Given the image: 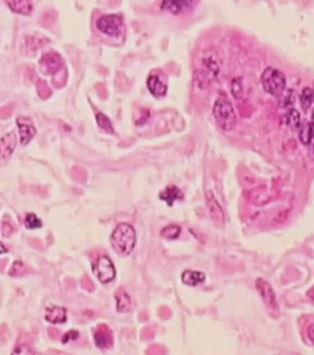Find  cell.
I'll return each instance as SVG.
<instances>
[{"label":"cell","instance_id":"6da1fadb","mask_svg":"<svg viewBox=\"0 0 314 355\" xmlns=\"http://www.w3.org/2000/svg\"><path fill=\"white\" fill-rule=\"evenodd\" d=\"M111 245L113 249L120 255H129L136 244V233L130 224H120L111 235Z\"/></svg>","mask_w":314,"mask_h":355},{"label":"cell","instance_id":"7a4b0ae2","mask_svg":"<svg viewBox=\"0 0 314 355\" xmlns=\"http://www.w3.org/2000/svg\"><path fill=\"white\" fill-rule=\"evenodd\" d=\"M216 122L225 131H231L236 125V114L231 102L226 99H218L213 107Z\"/></svg>","mask_w":314,"mask_h":355},{"label":"cell","instance_id":"3957f363","mask_svg":"<svg viewBox=\"0 0 314 355\" xmlns=\"http://www.w3.org/2000/svg\"><path fill=\"white\" fill-rule=\"evenodd\" d=\"M261 81L265 91L272 96L278 97L285 91L286 85L285 76L276 68H266L262 73Z\"/></svg>","mask_w":314,"mask_h":355},{"label":"cell","instance_id":"277c9868","mask_svg":"<svg viewBox=\"0 0 314 355\" xmlns=\"http://www.w3.org/2000/svg\"><path fill=\"white\" fill-rule=\"evenodd\" d=\"M96 26L104 34L111 37H116L122 32L124 22L120 15L106 14L98 19Z\"/></svg>","mask_w":314,"mask_h":355},{"label":"cell","instance_id":"5b68a950","mask_svg":"<svg viewBox=\"0 0 314 355\" xmlns=\"http://www.w3.org/2000/svg\"><path fill=\"white\" fill-rule=\"evenodd\" d=\"M93 270L98 279L104 284L111 282L116 277V269L107 256H101L94 265Z\"/></svg>","mask_w":314,"mask_h":355},{"label":"cell","instance_id":"8992f818","mask_svg":"<svg viewBox=\"0 0 314 355\" xmlns=\"http://www.w3.org/2000/svg\"><path fill=\"white\" fill-rule=\"evenodd\" d=\"M256 288L258 289V291L267 307L273 311H278V303L276 301V294L270 284L263 279H258L256 281Z\"/></svg>","mask_w":314,"mask_h":355},{"label":"cell","instance_id":"52a82bcc","mask_svg":"<svg viewBox=\"0 0 314 355\" xmlns=\"http://www.w3.org/2000/svg\"><path fill=\"white\" fill-rule=\"evenodd\" d=\"M40 65L45 73H54L62 68L63 60L58 53L48 52L41 58Z\"/></svg>","mask_w":314,"mask_h":355},{"label":"cell","instance_id":"ba28073f","mask_svg":"<svg viewBox=\"0 0 314 355\" xmlns=\"http://www.w3.org/2000/svg\"><path fill=\"white\" fill-rule=\"evenodd\" d=\"M94 339L99 348H108L113 344V334L107 325H99L95 328Z\"/></svg>","mask_w":314,"mask_h":355},{"label":"cell","instance_id":"9c48e42d","mask_svg":"<svg viewBox=\"0 0 314 355\" xmlns=\"http://www.w3.org/2000/svg\"><path fill=\"white\" fill-rule=\"evenodd\" d=\"M17 123H18V126L19 128L21 143L23 145H26L35 136L36 129L32 125V123L30 122V120L28 119H18Z\"/></svg>","mask_w":314,"mask_h":355},{"label":"cell","instance_id":"30bf717a","mask_svg":"<svg viewBox=\"0 0 314 355\" xmlns=\"http://www.w3.org/2000/svg\"><path fill=\"white\" fill-rule=\"evenodd\" d=\"M147 83L151 93L157 97L165 95L167 91V86L160 79L158 75L152 73L147 78Z\"/></svg>","mask_w":314,"mask_h":355},{"label":"cell","instance_id":"8fae6325","mask_svg":"<svg viewBox=\"0 0 314 355\" xmlns=\"http://www.w3.org/2000/svg\"><path fill=\"white\" fill-rule=\"evenodd\" d=\"M206 201H207L208 209H209L213 220L217 224H223L224 223V212H223L222 206H220V204L215 199L214 195L213 193L208 195L206 197Z\"/></svg>","mask_w":314,"mask_h":355},{"label":"cell","instance_id":"7c38bea8","mask_svg":"<svg viewBox=\"0 0 314 355\" xmlns=\"http://www.w3.org/2000/svg\"><path fill=\"white\" fill-rule=\"evenodd\" d=\"M194 5L193 1H164L161 4V9L171 12L173 14H180L182 12L189 10Z\"/></svg>","mask_w":314,"mask_h":355},{"label":"cell","instance_id":"4fadbf2b","mask_svg":"<svg viewBox=\"0 0 314 355\" xmlns=\"http://www.w3.org/2000/svg\"><path fill=\"white\" fill-rule=\"evenodd\" d=\"M45 319L51 323H63L67 320V310L57 306L46 308Z\"/></svg>","mask_w":314,"mask_h":355},{"label":"cell","instance_id":"5bb4252c","mask_svg":"<svg viewBox=\"0 0 314 355\" xmlns=\"http://www.w3.org/2000/svg\"><path fill=\"white\" fill-rule=\"evenodd\" d=\"M17 139L14 132L6 134L1 140V157L6 159L11 156L16 147Z\"/></svg>","mask_w":314,"mask_h":355},{"label":"cell","instance_id":"9a60e30c","mask_svg":"<svg viewBox=\"0 0 314 355\" xmlns=\"http://www.w3.org/2000/svg\"><path fill=\"white\" fill-rule=\"evenodd\" d=\"M161 199L167 202L169 206H172L174 201L183 198V193L176 186H169L160 194Z\"/></svg>","mask_w":314,"mask_h":355},{"label":"cell","instance_id":"2e32d148","mask_svg":"<svg viewBox=\"0 0 314 355\" xmlns=\"http://www.w3.org/2000/svg\"><path fill=\"white\" fill-rule=\"evenodd\" d=\"M205 279H206L205 274L200 272H193L190 270H187L182 275V281L185 285L189 286H196L204 282Z\"/></svg>","mask_w":314,"mask_h":355},{"label":"cell","instance_id":"e0dca14e","mask_svg":"<svg viewBox=\"0 0 314 355\" xmlns=\"http://www.w3.org/2000/svg\"><path fill=\"white\" fill-rule=\"evenodd\" d=\"M116 299L117 300V309L120 312H126L130 309L131 300L129 294H127L123 288H120L116 293Z\"/></svg>","mask_w":314,"mask_h":355},{"label":"cell","instance_id":"ac0fdd59","mask_svg":"<svg viewBox=\"0 0 314 355\" xmlns=\"http://www.w3.org/2000/svg\"><path fill=\"white\" fill-rule=\"evenodd\" d=\"M6 3L11 10L21 14H29L33 9L32 3L27 0H23V1L10 0V1H6Z\"/></svg>","mask_w":314,"mask_h":355},{"label":"cell","instance_id":"d6986e66","mask_svg":"<svg viewBox=\"0 0 314 355\" xmlns=\"http://www.w3.org/2000/svg\"><path fill=\"white\" fill-rule=\"evenodd\" d=\"M299 128H300V130H299L298 136H299L301 143H303V145H308L311 143L312 137H313L312 125L309 123L306 122L300 125Z\"/></svg>","mask_w":314,"mask_h":355},{"label":"cell","instance_id":"ffe728a7","mask_svg":"<svg viewBox=\"0 0 314 355\" xmlns=\"http://www.w3.org/2000/svg\"><path fill=\"white\" fill-rule=\"evenodd\" d=\"M285 120L286 125L291 129H297L300 127V116L296 109H290L286 113Z\"/></svg>","mask_w":314,"mask_h":355},{"label":"cell","instance_id":"44dd1931","mask_svg":"<svg viewBox=\"0 0 314 355\" xmlns=\"http://www.w3.org/2000/svg\"><path fill=\"white\" fill-rule=\"evenodd\" d=\"M314 99V91L310 87H305L300 95V103L303 110H307L312 105Z\"/></svg>","mask_w":314,"mask_h":355},{"label":"cell","instance_id":"7402d4cb","mask_svg":"<svg viewBox=\"0 0 314 355\" xmlns=\"http://www.w3.org/2000/svg\"><path fill=\"white\" fill-rule=\"evenodd\" d=\"M180 232L181 229L179 226H177V225H169V226H166L165 228H163L162 231H161V234L165 239L174 240V239H177V238L179 237Z\"/></svg>","mask_w":314,"mask_h":355},{"label":"cell","instance_id":"603a6c76","mask_svg":"<svg viewBox=\"0 0 314 355\" xmlns=\"http://www.w3.org/2000/svg\"><path fill=\"white\" fill-rule=\"evenodd\" d=\"M27 267L21 262H15L12 267L11 271L9 272V275L14 277H18V276H23V275L27 274Z\"/></svg>","mask_w":314,"mask_h":355},{"label":"cell","instance_id":"cb8c5ba5","mask_svg":"<svg viewBox=\"0 0 314 355\" xmlns=\"http://www.w3.org/2000/svg\"><path fill=\"white\" fill-rule=\"evenodd\" d=\"M96 120H97L99 127L104 129L106 131L109 132V133H113V127H112L111 120H109L108 117H107L103 113H99L96 115Z\"/></svg>","mask_w":314,"mask_h":355},{"label":"cell","instance_id":"d4e9b609","mask_svg":"<svg viewBox=\"0 0 314 355\" xmlns=\"http://www.w3.org/2000/svg\"><path fill=\"white\" fill-rule=\"evenodd\" d=\"M25 225L27 228H41V221L34 214H28L25 219Z\"/></svg>","mask_w":314,"mask_h":355},{"label":"cell","instance_id":"484cf974","mask_svg":"<svg viewBox=\"0 0 314 355\" xmlns=\"http://www.w3.org/2000/svg\"><path fill=\"white\" fill-rule=\"evenodd\" d=\"M13 353L14 354H32V353H35V352L32 350V348H30L29 346L27 344H21L14 349Z\"/></svg>","mask_w":314,"mask_h":355},{"label":"cell","instance_id":"4316f807","mask_svg":"<svg viewBox=\"0 0 314 355\" xmlns=\"http://www.w3.org/2000/svg\"><path fill=\"white\" fill-rule=\"evenodd\" d=\"M81 287L83 288L84 290H86V291L92 292L95 290V285L87 276L82 277L81 281Z\"/></svg>","mask_w":314,"mask_h":355},{"label":"cell","instance_id":"83f0119b","mask_svg":"<svg viewBox=\"0 0 314 355\" xmlns=\"http://www.w3.org/2000/svg\"><path fill=\"white\" fill-rule=\"evenodd\" d=\"M78 335H79V334H78V332L76 331V330H70V331H68V332L63 337V344H66V343H68V342L70 341V340H74V339H77V337H78Z\"/></svg>","mask_w":314,"mask_h":355},{"label":"cell","instance_id":"f1b7e54d","mask_svg":"<svg viewBox=\"0 0 314 355\" xmlns=\"http://www.w3.org/2000/svg\"><path fill=\"white\" fill-rule=\"evenodd\" d=\"M13 233V227L11 224L7 222L3 223L2 224V234L5 237H9Z\"/></svg>","mask_w":314,"mask_h":355},{"label":"cell","instance_id":"f546056e","mask_svg":"<svg viewBox=\"0 0 314 355\" xmlns=\"http://www.w3.org/2000/svg\"><path fill=\"white\" fill-rule=\"evenodd\" d=\"M49 335H50L51 339H59V337L61 335V332H60V330H58L56 328H50V330H49Z\"/></svg>","mask_w":314,"mask_h":355},{"label":"cell","instance_id":"4dcf8cb0","mask_svg":"<svg viewBox=\"0 0 314 355\" xmlns=\"http://www.w3.org/2000/svg\"><path fill=\"white\" fill-rule=\"evenodd\" d=\"M307 333V338H308L310 341L312 342V344H314V324H312V325H310V326H308Z\"/></svg>","mask_w":314,"mask_h":355},{"label":"cell","instance_id":"1f68e13d","mask_svg":"<svg viewBox=\"0 0 314 355\" xmlns=\"http://www.w3.org/2000/svg\"><path fill=\"white\" fill-rule=\"evenodd\" d=\"M65 285L68 290H72L76 286V281L73 279H67L65 281Z\"/></svg>","mask_w":314,"mask_h":355},{"label":"cell","instance_id":"d6a6232c","mask_svg":"<svg viewBox=\"0 0 314 355\" xmlns=\"http://www.w3.org/2000/svg\"><path fill=\"white\" fill-rule=\"evenodd\" d=\"M142 335H143V338L144 339H152V334L151 332L150 328H145L144 330H143V332H142Z\"/></svg>","mask_w":314,"mask_h":355},{"label":"cell","instance_id":"836d02e7","mask_svg":"<svg viewBox=\"0 0 314 355\" xmlns=\"http://www.w3.org/2000/svg\"><path fill=\"white\" fill-rule=\"evenodd\" d=\"M308 296H309L310 299H312L314 301V287L308 292Z\"/></svg>","mask_w":314,"mask_h":355},{"label":"cell","instance_id":"e575fe53","mask_svg":"<svg viewBox=\"0 0 314 355\" xmlns=\"http://www.w3.org/2000/svg\"><path fill=\"white\" fill-rule=\"evenodd\" d=\"M311 125H312V131H313V135H314V111H313V113H312V123H311Z\"/></svg>","mask_w":314,"mask_h":355}]
</instances>
